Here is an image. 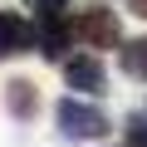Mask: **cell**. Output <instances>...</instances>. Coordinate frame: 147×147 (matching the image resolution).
Listing matches in <instances>:
<instances>
[{
	"instance_id": "cell-1",
	"label": "cell",
	"mask_w": 147,
	"mask_h": 147,
	"mask_svg": "<svg viewBox=\"0 0 147 147\" xmlns=\"http://www.w3.org/2000/svg\"><path fill=\"white\" fill-rule=\"evenodd\" d=\"M54 123H59V132L74 137V142H98V137H108V127H113L108 113L93 108V103H84V98H59Z\"/></svg>"
},
{
	"instance_id": "cell-2",
	"label": "cell",
	"mask_w": 147,
	"mask_h": 147,
	"mask_svg": "<svg viewBox=\"0 0 147 147\" xmlns=\"http://www.w3.org/2000/svg\"><path fill=\"white\" fill-rule=\"evenodd\" d=\"M74 39H84V49H118L123 44V20L103 5H88L74 15Z\"/></svg>"
},
{
	"instance_id": "cell-3",
	"label": "cell",
	"mask_w": 147,
	"mask_h": 147,
	"mask_svg": "<svg viewBox=\"0 0 147 147\" xmlns=\"http://www.w3.org/2000/svg\"><path fill=\"white\" fill-rule=\"evenodd\" d=\"M74 44V20L64 15V10H44L39 15V25H34V49L44 54V59H64V49Z\"/></svg>"
},
{
	"instance_id": "cell-4",
	"label": "cell",
	"mask_w": 147,
	"mask_h": 147,
	"mask_svg": "<svg viewBox=\"0 0 147 147\" xmlns=\"http://www.w3.org/2000/svg\"><path fill=\"white\" fill-rule=\"evenodd\" d=\"M64 84L79 93H108V69L98 54H74V59H64Z\"/></svg>"
},
{
	"instance_id": "cell-5",
	"label": "cell",
	"mask_w": 147,
	"mask_h": 147,
	"mask_svg": "<svg viewBox=\"0 0 147 147\" xmlns=\"http://www.w3.org/2000/svg\"><path fill=\"white\" fill-rule=\"evenodd\" d=\"M34 49V25L20 10H0V59H15Z\"/></svg>"
},
{
	"instance_id": "cell-6",
	"label": "cell",
	"mask_w": 147,
	"mask_h": 147,
	"mask_svg": "<svg viewBox=\"0 0 147 147\" xmlns=\"http://www.w3.org/2000/svg\"><path fill=\"white\" fill-rule=\"evenodd\" d=\"M5 113L20 118V123L34 118V113H39V88H34L30 79H10V84H5Z\"/></svg>"
},
{
	"instance_id": "cell-7",
	"label": "cell",
	"mask_w": 147,
	"mask_h": 147,
	"mask_svg": "<svg viewBox=\"0 0 147 147\" xmlns=\"http://www.w3.org/2000/svg\"><path fill=\"white\" fill-rule=\"evenodd\" d=\"M118 64L127 79H147V39H127L118 44Z\"/></svg>"
},
{
	"instance_id": "cell-8",
	"label": "cell",
	"mask_w": 147,
	"mask_h": 147,
	"mask_svg": "<svg viewBox=\"0 0 147 147\" xmlns=\"http://www.w3.org/2000/svg\"><path fill=\"white\" fill-rule=\"evenodd\" d=\"M123 127H127V147H147V118L142 113H132Z\"/></svg>"
},
{
	"instance_id": "cell-9",
	"label": "cell",
	"mask_w": 147,
	"mask_h": 147,
	"mask_svg": "<svg viewBox=\"0 0 147 147\" xmlns=\"http://www.w3.org/2000/svg\"><path fill=\"white\" fill-rule=\"evenodd\" d=\"M34 10L44 15V10H69V0H34Z\"/></svg>"
},
{
	"instance_id": "cell-10",
	"label": "cell",
	"mask_w": 147,
	"mask_h": 147,
	"mask_svg": "<svg viewBox=\"0 0 147 147\" xmlns=\"http://www.w3.org/2000/svg\"><path fill=\"white\" fill-rule=\"evenodd\" d=\"M132 10H137V15H142V20H147V0H132Z\"/></svg>"
}]
</instances>
